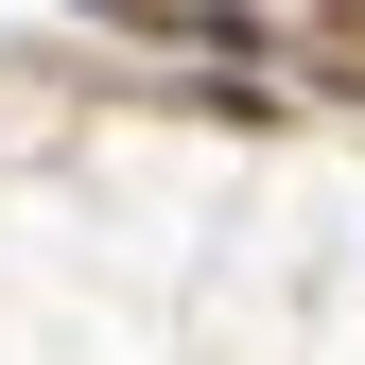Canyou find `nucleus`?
Listing matches in <instances>:
<instances>
[{
  "mask_svg": "<svg viewBox=\"0 0 365 365\" xmlns=\"http://www.w3.org/2000/svg\"><path fill=\"white\" fill-rule=\"evenodd\" d=\"M105 18H174V0H105Z\"/></svg>",
  "mask_w": 365,
  "mask_h": 365,
  "instance_id": "nucleus-1",
  "label": "nucleus"
}]
</instances>
